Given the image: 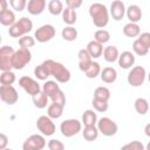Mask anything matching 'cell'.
I'll list each match as a JSON object with an SVG mask.
<instances>
[{"mask_svg": "<svg viewBox=\"0 0 150 150\" xmlns=\"http://www.w3.org/2000/svg\"><path fill=\"white\" fill-rule=\"evenodd\" d=\"M82 135H83V138L88 142H93L97 138L98 136V129L95 127V125H88V127H84V130L82 131Z\"/></svg>", "mask_w": 150, "mask_h": 150, "instance_id": "d4e9b609", "label": "cell"}, {"mask_svg": "<svg viewBox=\"0 0 150 150\" xmlns=\"http://www.w3.org/2000/svg\"><path fill=\"white\" fill-rule=\"evenodd\" d=\"M94 98L108 102V100L110 98V90L105 87H98L94 91Z\"/></svg>", "mask_w": 150, "mask_h": 150, "instance_id": "f1b7e54d", "label": "cell"}, {"mask_svg": "<svg viewBox=\"0 0 150 150\" xmlns=\"http://www.w3.org/2000/svg\"><path fill=\"white\" fill-rule=\"evenodd\" d=\"M59 90H61L60 89V87H59V84L56 83V82H54V81H47L45 84H43V87H42V91L50 98L53 95H55Z\"/></svg>", "mask_w": 150, "mask_h": 150, "instance_id": "484cf974", "label": "cell"}, {"mask_svg": "<svg viewBox=\"0 0 150 150\" xmlns=\"http://www.w3.org/2000/svg\"><path fill=\"white\" fill-rule=\"evenodd\" d=\"M87 52L89 53V55L91 56V57H94V59H97V57H100L101 55H102V53H103V47H102V45L101 43H98V42H96L95 40H93V41H90L88 45H87Z\"/></svg>", "mask_w": 150, "mask_h": 150, "instance_id": "ffe728a7", "label": "cell"}, {"mask_svg": "<svg viewBox=\"0 0 150 150\" xmlns=\"http://www.w3.org/2000/svg\"><path fill=\"white\" fill-rule=\"evenodd\" d=\"M32 100H33L34 105H35L36 108H39V109H43V108L47 107V103H48V96H47L43 91H40L39 94L34 95V96L32 97Z\"/></svg>", "mask_w": 150, "mask_h": 150, "instance_id": "4316f807", "label": "cell"}, {"mask_svg": "<svg viewBox=\"0 0 150 150\" xmlns=\"http://www.w3.org/2000/svg\"><path fill=\"white\" fill-rule=\"evenodd\" d=\"M62 112H63V107H61L56 103H52L48 107L47 114H48V117H50V118H59V117H61Z\"/></svg>", "mask_w": 150, "mask_h": 150, "instance_id": "836d02e7", "label": "cell"}, {"mask_svg": "<svg viewBox=\"0 0 150 150\" xmlns=\"http://www.w3.org/2000/svg\"><path fill=\"white\" fill-rule=\"evenodd\" d=\"M66 5H67L68 8L76 9V8H79L82 5V0H67L66 1Z\"/></svg>", "mask_w": 150, "mask_h": 150, "instance_id": "bcb514c9", "label": "cell"}, {"mask_svg": "<svg viewBox=\"0 0 150 150\" xmlns=\"http://www.w3.org/2000/svg\"><path fill=\"white\" fill-rule=\"evenodd\" d=\"M61 34H62V38L66 41H74L77 38V30L71 26H68V27L63 28Z\"/></svg>", "mask_w": 150, "mask_h": 150, "instance_id": "e575fe53", "label": "cell"}, {"mask_svg": "<svg viewBox=\"0 0 150 150\" xmlns=\"http://www.w3.org/2000/svg\"><path fill=\"white\" fill-rule=\"evenodd\" d=\"M127 16L130 22L136 23L142 19V9L137 5H130L127 9Z\"/></svg>", "mask_w": 150, "mask_h": 150, "instance_id": "d6986e66", "label": "cell"}, {"mask_svg": "<svg viewBox=\"0 0 150 150\" xmlns=\"http://www.w3.org/2000/svg\"><path fill=\"white\" fill-rule=\"evenodd\" d=\"M33 28V22L28 18H21L8 29V34L12 38H22L26 33L30 32Z\"/></svg>", "mask_w": 150, "mask_h": 150, "instance_id": "7a4b0ae2", "label": "cell"}, {"mask_svg": "<svg viewBox=\"0 0 150 150\" xmlns=\"http://www.w3.org/2000/svg\"><path fill=\"white\" fill-rule=\"evenodd\" d=\"M19 84L21 88H23V90L29 94L32 97L36 94H39L41 91V88H40V84L33 80L32 77H28V76H22L19 79Z\"/></svg>", "mask_w": 150, "mask_h": 150, "instance_id": "9c48e42d", "label": "cell"}, {"mask_svg": "<svg viewBox=\"0 0 150 150\" xmlns=\"http://www.w3.org/2000/svg\"><path fill=\"white\" fill-rule=\"evenodd\" d=\"M77 57H79V68L81 71L86 73L89 67L91 66L93 61H91V56L89 55V53L87 52V49H81L77 54Z\"/></svg>", "mask_w": 150, "mask_h": 150, "instance_id": "2e32d148", "label": "cell"}, {"mask_svg": "<svg viewBox=\"0 0 150 150\" xmlns=\"http://www.w3.org/2000/svg\"><path fill=\"white\" fill-rule=\"evenodd\" d=\"M9 5L12 6L13 9H15V11H18V12H21V11L25 9L27 2H26L25 0H11V1H9Z\"/></svg>", "mask_w": 150, "mask_h": 150, "instance_id": "7bdbcfd3", "label": "cell"}, {"mask_svg": "<svg viewBox=\"0 0 150 150\" xmlns=\"http://www.w3.org/2000/svg\"><path fill=\"white\" fill-rule=\"evenodd\" d=\"M135 63V56L131 52H123L118 56V66L123 69H129Z\"/></svg>", "mask_w": 150, "mask_h": 150, "instance_id": "e0dca14e", "label": "cell"}, {"mask_svg": "<svg viewBox=\"0 0 150 150\" xmlns=\"http://www.w3.org/2000/svg\"><path fill=\"white\" fill-rule=\"evenodd\" d=\"M62 19H63V21H64L67 25L71 26V25H74V23L76 22V20H77V14H76L75 9H71V8H68V7H67L66 9H63Z\"/></svg>", "mask_w": 150, "mask_h": 150, "instance_id": "83f0119b", "label": "cell"}, {"mask_svg": "<svg viewBox=\"0 0 150 150\" xmlns=\"http://www.w3.org/2000/svg\"><path fill=\"white\" fill-rule=\"evenodd\" d=\"M15 50L11 46H2L0 48V69L2 71H11L13 68L12 59Z\"/></svg>", "mask_w": 150, "mask_h": 150, "instance_id": "5b68a950", "label": "cell"}, {"mask_svg": "<svg viewBox=\"0 0 150 150\" xmlns=\"http://www.w3.org/2000/svg\"><path fill=\"white\" fill-rule=\"evenodd\" d=\"M54 36H55V28L52 25H43V26L39 27L34 35L35 40H38L41 43L52 40Z\"/></svg>", "mask_w": 150, "mask_h": 150, "instance_id": "8fae6325", "label": "cell"}, {"mask_svg": "<svg viewBox=\"0 0 150 150\" xmlns=\"http://www.w3.org/2000/svg\"><path fill=\"white\" fill-rule=\"evenodd\" d=\"M103 56H104V60L107 62H115L116 60H118V49L115 47V46H108L104 48L103 50Z\"/></svg>", "mask_w": 150, "mask_h": 150, "instance_id": "7402d4cb", "label": "cell"}, {"mask_svg": "<svg viewBox=\"0 0 150 150\" xmlns=\"http://www.w3.org/2000/svg\"><path fill=\"white\" fill-rule=\"evenodd\" d=\"M50 100H52V103H56L61 107H64V104H66V96L62 90H59L55 95H53L50 97Z\"/></svg>", "mask_w": 150, "mask_h": 150, "instance_id": "ab89813d", "label": "cell"}, {"mask_svg": "<svg viewBox=\"0 0 150 150\" xmlns=\"http://www.w3.org/2000/svg\"><path fill=\"white\" fill-rule=\"evenodd\" d=\"M146 150H150V142H149L148 145H146Z\"/></svg>", "mask_w": 150, "mask_h": 150, "instance_id": "f907efd6", "label": "cell"}, {"mask_svg": "<svg viewBox=\"0 0 150 150\" xmlns=\"http://www.w3.org/2000/svg\"><path fill=\"white\" fill-rule=\"evenodd\" d=\"M60 130L64 137H73L74 135L79 134V131H81V122L75 118L66 120L61 123Z\"/></svg>", "mask_w": 150, "mask_h": 150, "instance_id": "8992f818", "label": "cell"}, {"mask_svg": "<svg viewBox=\"0 0 150 150\" xmlns=\"http://www.w3.org/2000/svg\"><path fill=\"white\" fill-rule=\"evenodd\" d=\"M138 40H139L148 49L150 48V33H142V34H139Z\"/></svg>", "mask_w": 150, "mask_h": 150, "instance_id": "f6af8a7d", "label": "cell"}, {"mask_svg": "<svg viewBox=\"0 0 150 150\" xmlns=\"http://www.w3.org/2000/svg\"><path fill=\"white\" fill-rule=\"evenodd\" d=\"M94 40L96 42L103 45V43H105V42H108L110 40V33L108 30H105V29H98L94 34Z\"/></svg>", "mask_w": 150, "mask_h": 150, "instance_id": "d6a6232c", "label": "cell"}, {"mask_svg": "<svg viewBox=\"0 0 150 150\" xmlns=\"http://www.w3.org/2000/svg\"><path fill=\"white\" fill-rule=\"evenodd\" d=\"M46 145V141L40 135L29 136L22 144V150H42Z\"/></svg>", "mask_w": 150, "mask_h": 150, "instance_id": "7c38bea8", "label": "cell"}, {"mask_svg": "<svg viewBox=\"0 0 150 150\" xmlns=\"http://www.w3.org/2000/svg\"><path fill=\"white\" fill-rule=\"evenodd\" d=\"M132 49H134V52H135L137 55H139V56H144V55H146L148 52H149V49H148L138 39L134 41V43H132Z\"/></svg>", "mask_w": 150, "mask_h": 150, "instance_id": "8d00e7d4", "label": "cell"}, {"mask_svg": "<svg viewBox=\"0 0 150 150\" xmlns=\"http://www.w3.org/2000/svg\"><path fill=\"white\" fill-rule=\"evenodd\" d=\"M135 110L139 115H145L148 112V110H149V103H148V101L145 98H142V97L137 98L135 101Z\"/></svg>", "mask_w": 150, "mask_h": 150, "instance_id": "4dcf8cb0", "label": "cell"}, {"mask_svg": "<svg viewBox=\"0 0 150 150\" xmlns=\"http://www.w3.org/2000/svg\"><path fill=\"white\" fill-rule=\"evenodd\" d=\"M0 98L6 104L12 105L16 103L19 95H18L16 89L13 86H0Z\"/></svg>", "mask_w": 150, "mask_h": 150, "instance_id": "30bf717a", "label": "cell"}, {"mask_svg": "<svg viewBox=\"0 0 150 150\" xmlns=\"http://www.w3.org/2000/svg\"><path fill=\"white\" fill-rule=\"evenodd\" d=\"M50 62L52 60H46L43 61L40 66L35 67L34 69V75L39 79V80H46L48 76H50Z\"/></svg>", "mask_w": 150, "mask_h": 150, "instance_id": "9a60e30c", "label": "cell"}, {"mask_svg": "<svg viewBox=\"0 0 150 150\" xmlns=\"http://www.w3.org/2000/svg\"><path fill=\"white\" fill-rule=\"evenodd\" d=\"M91 104H93L94 109L100 111V112H104V111L108 110V102H105V101H100V100L93 98Z\"/></svg>", "mask_w": 150, "mask_h": 150, "instance_id": "60d3db41", "label": "cell"}, {"mask_svg": "<svg viewBox=\"0 0 150 150\" xmlns=\"http://www.w3.org/2000/svg\"><path fill=\"white\" fill-rule=\"evenodd\" d=\"M0 22L4 26H9L12 27L15 23V15L11 9L0 12Z\"/></svg>", "mask_w": 150, "mask_h": 150, "instance_id": "603a6c76", "label": "cell"}, {"mask_svg": "<svg viewBox=\"0 0 150 150\" xmlns=\"http://www.w3.org/2000/svg\"><path fill=\"white\" fill-rule=\"evenodd\" d=\"M36 127L45 136H52L55 132V124L52 118L47 116H40L36 121Z\"/></svg>", "mask_w": 150, "mask_h": 150, "instance_id": "4fadbf2b", "label": "cell"}, {"mask_svg": "<svg viewBox=\"0 0 150 150\" xmlns=\"http://www.w3.org/2000/svg\"><path fill=\"white\" fill-rule=\"evenodd\" d=\"M97 121V116H96V112H94L93 110H86L82 115V122L84 124V127H88V125H95Z\"/></svg>", "mask_w": 150, "mask_h": 150, "instance_id": "f546056e", "label": "cell"}, {"mask_svg": "<svg viewBox=\"0 0 150 150\" xmlns=\"http://www.w3.org/2000/svg\"><path fill=\"white\" fill-rule=\"evenodd\" d=\"M32 59V54L29 52V49L26 48H19L18 50H15L13 59H12V66L14 69H22L26 64H28L30 62Z\"/></svg>", "mask_w": 150, "mask_h": 150, "instance_id": "277c9868", "label": "cell"}, {"mask_svg": "<svg viewBox=\"0 0 150 150\" xmlns=\"http://www.w3.org/2000/svg\"><path fill=\"white\" fill-rule=\"evenodd\" d=\"M48 9H49L50 14L59 15V14L63 13V5L60 0H52L48 4Z\"/></svg>", "mask_w": 150, "mask_h": 150, "instance_id": "1f68e13d", "label": "cell"}, {"mask_svg": "<svg viewBox=\"0 0 150 150\" xmlns=\"http://www.w3.org/2000/svg\"><path fill=\"white\" fill-rule=\"evenodd\" d=\"M121 150H144V145L139 141H132L121 148Z\"/></svg>", "mask_w": 150, "mask_h": 150, "instance_id": "b9f144b4", "label": "cell"}, {"mask_svg": "<svg viewBox=\"0 0 150 150\" xmlns=\"http://www.w3.org/2000/svg\"><path fill=\"white\" fill-rule=\"evenodd\" d=\"M117 79V71L111 67H105L101 71V80L105 83H114Z\"/></svg>", "mask_w": 150, "mask_h": 150, "instance_id": "44dd1931", "label": "cell"}, {"mask_svg": "<svg viewBox=\"0 0 150 150\" xmlns=\"http://www.w3.org/2000/svg\"><path fill=\"white\" fill-rule=\"evenodd\" d=\"M97 129L100 132H102L104 136H114L117 130H118V127L117 124L110 120L109 117H102L98 122H97Z\"/></svg>", "mask_w": 150, "mask_h": 150, "instance_id": "52a82bcc", "label": "cell"}, {"mask_svg": "<svg viewBox=\"0 0 150 150\" xmlns=\"http://www.w3.org/2000/svg\"><path fill=\"white\" fill-rule=\"evenodd\" d=\"M145 79V69L142 66L134 67L128 74V83L132 87H139Z\"/></svg>", "mask_w": 150, "mask_h": 150, "instance_id": "ba28073f", "label": "cell"}, {"mask_svg": "<svg viewBox=\"0 0 150 150\" xmlns=\"http://www.w3.org/2000/svg\"><path fill=\"white\" fill-rule=\"evenodd\" d=\"M50 74L60 83H67L70 80V71L60 62L52 60L50 62Z\"/></svg>", "mask_w": 150, "mask_h": 150, "instance_id": "3957f363", "label": "cell"}, {"mask_svg": "<svg viewBox=\"0 0 150 150\" xmlns=\"http://www.w3.org/2000/svg\"><path fill=\"white\" fill-rule=\"evenodd\" d=\"M144 132H145V135H146L148 137H150V123L145 125V128H144Z\"/></svg>", "mask_w": 150, "mask_h": 150, "instance_id": "681fc988", "label": "cell"}, {"mask_svg": "<svg viewBox=\"0 0 150 150\" xmlns=\"http://www.w3.org/2000/svg\"><path fill=\"white\" fill-rule=\"evenodd\" d=\"M101 71H102V70H101L100 64H98L97 62H93L91 66L89 67V69H88L84 74H86V76L89 77V79H95L97 75L101 74Z\"/></svg>", "mask_w": 150, "mask_h": 150, "instance_id": "74e56055", "label": "cell"}, {"mask_svg": "<svg viewBox=\"0 0 150 150\" xmlns=\"http://www.w3.org/2000/svg\"><path fill=\"white\" fill-rule=\"evenodd\" d=\"M149 82H150V74H149Z\"/></svg>", "mask_w": 150, "mask_h": 150, "instance_id": "816d5d0a", "label": "cell"}, {"mask_svg": "<svg viewBox=\"0 0 150 150\" xmlns=\"http://www.w3.org/2000/svg\"><path fill=\"white\" fill-rule=\"evenodd\" d=\"M49 150H64V144L59 139H50L48 142Z\"/></svg>", "mask_w": 150, "mask_h": 150, "instance_id": "ee69618b", "label": "cell"}, {"mask_svg": "<svg viewBox=\"0 0 150 150\" xmlns=\"http://www.w3.org/2000/svg\"><path fill=\"white\" fill-rule=\"evenodd\" d=\"M45 6H46L45 0H30L27 4V11L32 15H39L43 12Z\"/></svg>", "mask_w": 150, "mask_h": 150, "instance_id": "ac0fdd59", "label": "cell"}, {"mask_svg": "<svg viewBox=\"0 0 150 150\" xmlns=\"http://www.w3.org/2000/svg\"><path fill=\"white\" fill-rule=\"evenodd\" d=\"M7 1L6 0H0V12L7 11Z\"/></svg>", "mask_w": 150, "mask_h": 150, "instance_id": "c3c4849f", "label": "cell"}, {"mask_svg": "<svg viewBox=\"0 0 150 150\" xmlns=\"http://www.w3.org/2000/svg\"><path fill=\"white\" fill-rule=\"evenodd\" d=\"M123 34L128 38H136V36H139L141 34V29H139V26L137 23H132V22H129L124 26L123 28Z\"/></svg>", "mask_w": 150, "mask_h": 150, "instance_id": "cb8c5ba5", "label": "cell"}, {"mask_svg": "<svg viewBox=\"0 0 150 150\" xmlns=\"http://www.w3.org/2000/svg\"><path fill=\"white\" fill-rule=\"evenodd\" d=\"M19 45H20V48H30L35 45V39L32 38V36H28V35H25L22 38L19 39Z\"/></svg>", "mask_w": 150, "mask_h": 150, "instance_id": "f35d334b", "label": "cell"}, {"mask_svg": "<svg viewBox=\"0 0 150 150\" xmlns=\"http://www.w3.org/2000/svg\"><path fill=\"white\" fill-rule=\"evenodd\" d=\"M4 150H12V149H4Z\"/></svg>", "mask_w": 150, "mask_h": 150, "instance_id": "f5cc1de1", "label": "cell"}, {"mask_svg": "<svg viewBox=\"0 0 150 150\" xmlns=\"http://www.w3.org/2000/svg\"><path fill=\"white\" fill-rule=\"evenodd\" d=\"M89 14L91 16V20L94 22V25L98 28H103L108 25L109 21V14H108V9L104 5L102 4H93L89 7Z\"/></svg>", "mask_w": 150, "mask_h": 150, "instance_id": "6da1fadb", "label": "cell"}, {"mask_svg": "<svg viewBox=\"0 0 150 150\" xmlns=\"http://www.w3.org/2000/svg\"><path fill=\"white\" fill-rule=\"evenodd\" d=\"M15 81V74L13 71H2L0 75L1 86H12Z\"/></svg>", "mask_w": 150, "mask_h": 150, "instance_id": "d590c367", "label": "cell"}, {"mask_svg": "<svg viewBox=\"0 0 150 150\" xmlns=\"http://www.w3.org/2000/svg\"><path fill=\"white\" fill-rule=\"evenodd\" d=\"M110 14L112 16L114 20L116 21H120L123 19L124 14H125V7H124V4L120 0H115L111 2V6H110Z\"/></svg>", "mask_w": 150, "mask_h": 150, "instance_id": "5bb4252c", "label": "cell"}, {"mask_svg": "<svg viewBox=\"0 0 150 150\" xmlns=\"http://www.w3.org/2000/svg\"><path fill=\"white\" fill-rule=\"evenodd\" d=\"M7 136L5 134H0V150H4L7 144Z\"/></svg>", "mask_w": 150, "mask_h": 150, "instance_id": "7dc6e473", "label": "cell"}]
</instances>
